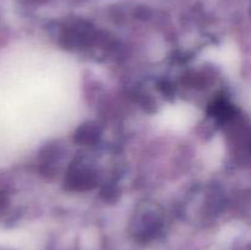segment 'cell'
<instances>
[{
    "mask_svg": "<svg viewBox=\"0 0 251 250\" xmlns=\"http://www.w3.org/2000/svg\"><path fill=\"white\" fill-rule=\"evenodd\" d=\"M5 202H6V200H5V196L2 195V194H0V208L4 207Z\"/></svg>",
    "mask_w": 251,
    "mask_h": 250,
    "instance_id": "cell-1",
    "label": "cell"
}]
</instances>
